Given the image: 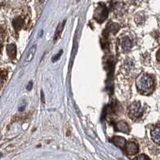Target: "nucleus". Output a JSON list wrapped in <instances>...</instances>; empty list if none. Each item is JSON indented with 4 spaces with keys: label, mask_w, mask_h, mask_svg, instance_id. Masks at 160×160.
Segmentation results:
<instances>
[{
    "label": "nucleus",
    "mask_w": 160,
    "mask_h": 160,
    "mask_svg": "<svg viewBox=\"0 0 160 160\" xmlns=\"http://www.w3.org/2000/svg\"><path fill=\"white\" fill-rule=\"evenodd\" d=\"M136 88L142 95H148L154 89V79L148 75H142L136 79Z\"/></svg>",
    "instance_id": "nucleus-1"
},
{
    "label": "nucleus",
    "mask_w": 160,
    "mask_h": 160,
    "mask_svg": "<svg viewBox=\"0 0 160 160\" xmlns=\"http://www.w3.org/2000/svg\"><path fill=\"white\" fill-rule=\"evenodd\" d=\"M143 112L142 107L140 103V102H134L129 108V115L133 119H136L141 117Z\"/></svg>",
    "instance_id": "nucleus-2"
},
{
    "label": "nucleus",
    "mask_w": 160,
    "mask_h": 160,
    "mask_svg": "<svg viewBox=\"0 0 160 160\" xmlns=\"http://www.w3.org/2000/svg\"><path fill=\"white\" fill-rule=\"evenodd\" d=\"M108 10L105 6H99L95 12V19L98 22H102L108 18Z\"/></svg>",
    "instance_id": "nucleus-3"
},
{
    "label": "nucleus",
    "mask_w": 160,
    "mask_h": 160,
    "mask_svg": "<svg viewBox=\"0 0 160 160\" xmlns=\"http://www.w3.org/2000/svg\"><path fill=\"white\" fill-rule=\"evenodd\" d=\"M126 149L129 155H135L138 152V146L135 142H128L126 145Z\"/></svg>",
    "instance_id": "nucleus-4"
},
{
    "label": "nucleus",
    "mask_w": 160,
    "mask_h": 160,
    "mask_svg": "<svg viewBox=\"0 0 160 160\" xmlns=\"http://www.w3.org/2000/svg\"><path fill=\"white\" fill-rule=\"evenodd\" d=\"M115 128L118 131L125 133V134H128L129 132V126L124 121H119V122H116L115 123Z\"/></svg>",
    "instance_id": "nucleus-5"
},
{
    "label": "nucleus",
    "mask_w": 160,
    "mask_h": 160,
    "mask_svg": "<svg viewBox=\"0 0 160 160\" xmlns=\"http://www.w3.org/2000/svg\"><path fill=\"white\" fill-rule=\"evenodd\" d=\"M151 138L155 143L160 145V127H155L151 130Z\"/></svg>",
    "instance_id": "nucleus-6"
},
{
    "label": "nucleus",
    "mask_w": 160,
    "mask_h": 160,
    "mask_svg": "<svg viewBox=\"0 0 160 160\" xmlns=\"http://www.w3.org/2000/svg\"><path fill=\"white\" fill-rule=\"evenodd\" d=\"M112 142L115 145H116L117 147L120 148H123L127 145L126 139L121 136H115L112 138Z\"/></svg>",
    "instance_id": "nucleus-7"
},
{
    "label": "nucleus",
    "mask_w": 160,
    "mask_h": 160,
    "mask_svg": "<svg viewBox=\"0 0 160 160\" xmlns=\"http://www.w3.org/2000/svg\"><path fill=\"white\" fill-rule=\"evenodd\" d=\"M7 52L11 59H14L16 57V46L15 44H9L7 47Z\"/></svg>",
    "instance_id": "nucleus-8"
},
{
    "label": "nucleus",
    "mask_w": 160,
    "mask_h": 160,
    "mask_svg": "<svg viewBox=\"0 0 160 160\" xmlns=\"http://www.w3.org/2000/svg\"><path fill=\"white\" fill-rule=\"evenodd\" d=\"M36 48H37V45L36 44H34L32 46V48L30 49L29 52H28V55L26 57V59H25V62H24V64H28L30 62H31L32 58H34L35 56V51H36Z\"/></svg>",
    "instance_id": "nucleus-9"
},
{
    "label": "nucleus",
    "mask_w": 160,
    "mask_h": 160,
    "mask_svg": "<svg viewBox=\"0 0 160 160\" xmlns=\"http://www.w3.org/2000/svg\"><path fill=\"white\" fill-rule=\"evenodd\" d=\"M121 43H122V49L126 51H130L131 49V48H132V42H131V40L128 37H124V38H122Z\"/></svg>",
    "instance_id": "nucleus-10"
},
{
    "label": "nucleus",
    "mask_w": 160,
    "mask_h": 160,
    "mask_svg": "<svg viewBox=\"0 0 160 160\" xmlns=\"http://www.w3.org/2000/svg\"><path fill=\"white\" fill-rule=\"evenodd\" d=\"M22 24H23V21H22V19L21 18H16L13 20V26H14V28L17 31L22 28Z\"/></svg>",
    "instance_id": "nucleus-11"
},
{
    "label": "nucleus",
    "mask_w": 160,
    "mask_h": 160,
    "mask_svg": "<svg viewBox=\"0 0 160 160\" xmlns=\"http://www.w3.org/2000/svg\"><path fill=\"white\" fill-rule=\"evenodd\" d=\"M64 24H65V21L64 22H62V24H60V26H58V28H57V31H56V33H55V39H57V38L58 37V35H59V34L61 32H62V29H63V27H64Z\"/></svg>",
    "instance_id": "nucleus-12"
},
{
    "label": "nucleus",
    "mask_w": 160,
    "mask_h": 160,
    "mask_svg": "<svg viewBox=\"0 0 160 160\" xmlns=\"http://www.w3.org/2000/svg\"><path fill=\"white\" fill-rule=\"evenodd\" d=\"M136 160H150L149 157L147 156L146 155H141L136 158Z\"/></svg>",
    "instance_id": "nucleus-13"
},
{
    "label": "nucleus",
    "mask_w": 160,
    "mask_h": 160,
    "mask_svg": "<svg viewBox=\"0 0 160 160\" xmlns=\"http://www.w3.org/2000/svg\"><path fill=\"white\" fill-rule=\"evenodd\" d=\"M32 86H33V82H30L29 84L28 85V87H27V89L28 90V91H31V88H32Z\"/></svg>",
    "instance_id": "nucleus-14"
},
{
    "label": "nucleus",
    "mask_w": 160,
    "mask_h": 160,
    "mask_svg": "<svg viewBox=\"0 0 160 160\" xmlns=\"http://www.w3.org/2000/svg\"><path fill=\"white\" fill-rule=\"evenodd\" d=\"M156 57H157V59H158V61L160 62V49L158 50V51L157 52Z\"/></svg>",
    "instance_id": "nucleus-15"
},
{
    "label": "nucleus",
    "mask_w": 160,
    "mask_h": 160,
    "mask_svg": "<svg viewBox=\"0 0 160 160\" xmlns=\"http://www.w3.org/2000/svg\"><path fill=\"white\" fill-rule=\"evenodd\" d=\"M62 51H60V52H59V54H58V55H56V56H55V57H56V58H55V59H53V61H55V60H56L57 58H59V56H60V55H62Z\"/></svg>",
    "instance_id": "nucleus-16"
},
{
    "label": "nucleus",
    "mask_w": 160,
    "mask_h": 160,
    "mask_svg": "<svg viewBox=\"0 0 160 160\" xmlns=\"http://www.w3.org/2000/svg\"><path fill=\"white\" fill-rule=\"evenodd\" d=\"M41 95H42V102H45V100H44L43 92H42V91H41Z\"/></svg>",
    "instance_id": "nucleus-17"
}]
</instances>
